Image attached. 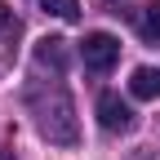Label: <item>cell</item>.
<instances>
[{
    "instance_id": "cell-3",
    "label": "cell",
    "mask_w": 160,
    "mask_h": 160,
    "mask_svg": "<svg viewBox=\"0 0 160 160\" xmlns=\"http://www.w3.org/2000/svg\"><path fill=\"white\" fill-rule=\"evenodd\" d=\"M98 125L107 133H129L133 129V107L120 93H98Z\"/></svg>"
},
{
    "instance_id": "cell-7",
    "label": "cell",
    "mask_w": 160,
    "mask_h": 160,
    "mask_svg": "<svg viewBox=\"0 0 160 160\" xmlns=\"http://www.w3.org/2000/svg\"><path fill=\"white\" fill-rule=\"evenodd\" d=\"M40 9L53 13V18H62V22H76L80 18V0H40Z\"/></svg>"
},
{
    "instance_id": "cell-4",
    "label": "cell",
    "mask_w": 160,
    "mask_h": 160,
    "mask_svg": "<svg viewBox=\"0 0 160 160\" xmlns=\"http://www.w3.org/2000/svg\"><path fill=\"white\" fill-rule=\"evenodd\" d=\"M67 62H71V53H67V40H62V36H45V40H36V67L62 76Z\"/></svg>"
},
{
    "instance_id": "cell-8",
    "label": "cell",
    "mask_w": 160,
    "mask_h": 160,
    "mask_svg": "<svg viewBox=\"0 0 160 160\" xmlns=\"http://www.w3.org/2000/svg\"><path fill=\"white\" fill-rule=\"evenodd\" d=\"M9 18H13V13H9V5H5V0H0V31L9 27Z\"/></svg>"
},
{
    "instance_id": "cell-5",
    "label": "cell",
    "mask_w": 160,
    "mask_h": 160,
    "mask_svg": "<svg viewBox=\"0 0 160 160\" xmlns=\"http://www.w3.org/2000/svg\"><path fill=\"white\" fill-rule=\"evenodd\" d=\"M129 98L138 102H156L160 98V67H138L129 76Z\"/></svg>"
},
{
    "instance_id": "cell-9",
    "label": "cell",
    "mask_w": 160,
    "mask_h": 160,
    "mask_svg": "<svg viewBox=\"0 0 160 160\" xmlns=\"http://www.w3.org/2000/svg\"><path fill=\"white\" fill-rule=\"evenodd\" d=\"M0 160H13V151H5V147H0Z\"/></svg>"
},
{
    "instance_id": "cell-1",
    "label": "cell",
    "mask_w": 160,
    "mask_h": 160,
    "mask_svg": "<svg viewBox=\"0 0 160 160\" xmlns=\"http://www.w3.org/2000/svg\"><path fill=\"white\" fill-rule=\"evenodd\" d=\"M36 111H40V133H45L49 142H58V147H76L80 129H76V116H71V98H67L62 89H53L49 102H40Z\"/></svg>"
},
{
    "instance_id": "cell-2",
    "label": "cell",
    "mask_w": 160,
    "mask_h": 160,
    "mask_svg": "<svg viewBox=\"0 0 160 160\" xmlns=\"http://www.w3.org/2000/svg\"><path fill=\"white\" fill-rule=\"evenodd\" d=\"M80 58H85V67L89 71H111L116 67V58H120V40L111 31H89L85 36V45H80Z\"/></svg>"
},
{
    "instance_id": "cell-10",
    "label": "cell",
    "mask_w": 160,
    "mask_h": 160,
    "mask_svg": "<svg viewBox=\"0 0 160 160\" xmlns=\"http://www.w3.org/2000/svg\"><path fill=\"white\" fill-rule=\"evenodd\" d=\"M107 5H120V0H107Z\"/></svg>"
},
{
    "instance_id": "cell-6",
    "label": "cell",
    "mask_w": 160,
    "mask_h": 160,
    "mask_svg": "<svg viewBox=\"0 0 160 160\" xmlns=\"http://www.w3.org/2000/svg\"><path fill=\"white\" fill-rule=\"evenodd\" d=\"M138 36H142L147 45H160V0H151V5L138 13Z\"/></svg>"
}]
</instances>
